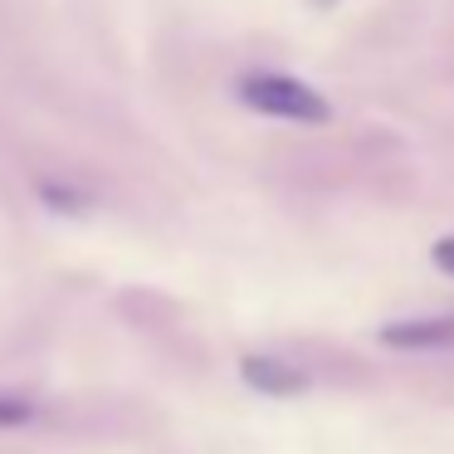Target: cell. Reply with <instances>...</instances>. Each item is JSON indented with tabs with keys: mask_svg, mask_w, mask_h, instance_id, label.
Returning <instances> with one entry per match:
<instances>
[{
	"mask_svg": "<svg viewBox=\"0 0 454 454\" xmlns=\"http://www.w3.org/2000/svg\"><path fill=\"white\" fill-rule=\"evenodd\" d=\"M239 103L264 118H284V122H303V128H317V122L333 118V103L313 89V83L294 79V74H245L235 83Z\"/></svg>",
	"mask_w": 454,
	"mask_h": 454,
	"instance_id": "obj_1",
	"label": "cell"
},
{
	"mask_svg": "<svg viewBox=\"0 0 454 454\" xmlns=\"http://www.w3.org/2000/svg\"><path fill=\"white\" fill-rule=\"evenodd\" d=\"M239 376H245V386H254L259 395H303L308 391V372H298L294 362H284V356H245L239 362Z\"/></svg>",
	"mask_w": 454,
	"mask_h": 454,
	"instance_id": "obj_2",
	"label": "cell"
},
{
	"mask_svg": "<svg viewBox=\"0 0 454 454\" xmlns=\"http://www.w3.org/2000/svg\"><path fill=\"white\" fill-rule=\"evenodd\" d=\"M381 342L395 352H440L454 347V317H411V323L381 327Z\"/></svg>",
	"mask_w": 454,
	"mask_h": 454,
	"instance_id": "obj_3",
	"label": "cell"
},
{
	"mask_svg": "<svg viewBox=\"0 0 454 454\" xmlns=\"http://www.w3.org/2000/svg\"><path fill=\"white\" fill-rule=\"evenodd\" d=\"M40 200L50 210H59V215H83V210L93 206L83 191H74V186H64V181H40Z\"/></svg>",
	"mask_w": 454,
	"mask_h": 454,
	"instance_id": "obj_4",
	"label": "cell"
},
{
	"mask_svg": "<svg viewBox=\"0 0 454 454\" xmlns=\"http://www.w3.org/2000/svg\"><path fill=\"white\" fill-rule=\"evenodd\" d=\"M30 420H35V401L0 391V430H15V425H30Z\"/></svg>",
	"mask_w": 454,
	"mask_h": 454,
	"instance_id": "obj_5",
	"label": "cell"
},
{
	"mask_svg": "<svg viewBox=\"0 0 454 454\" xmlns=\"http://www.w3.org/2000/svg\"><path fill=\"white\" fill-rule=\"evenodd\" d=\"M430 259H434V269H440V274L454 278V235H450V239H434Z\"/></svg>",
	"mask_w": 454,
	"mask_h": 454,
	"instance_id": "obj_6",
	"label": "cell"
}]
</instances>
